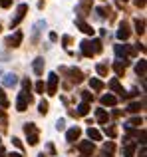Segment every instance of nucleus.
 Instances as JSON below:
<instances>
[{
	"label": "nucleus",
	"instance_id": "f257e3e1",
	"mask_svg": "<svg viewBox=\"0 0 147 157\" xmlns=\"http://www.w3.org/2000/svg\"><path fill=\"white\" fill-rule=\"evenodd\" d=\"M32 100H34V98H32V94H18V100H16V109L18 111H26L28 109V105L32 104Z\"/></svg>",
	"mask_w": 147,
	"mask_h": 157
},
{
	"label": "nucleus",
	"instance_id": "f03ea898",
	"mask_svg": "<svg viewBox=\"0 0 147 157\" xmlns=\"http://www.w3.org/2000/svg\"><path fill=\"white\" fill-rule=\"evenodd\" d=\"M60 72L68 74L70 80H72V84H80V82L84 80V74H81V70H77V68H60Z\"/></svg>",
	"mask_w": 147,
	"mask_h": 157
},
{
	"label": "nucleus",
	"instance_id": "7ed1b4c3",
	"mask_svg": "<svg viewBox=\"0 0 147 157\" xmlns=\"http://www.w3.org/2000/svg\"><path fill=\"white\" fill-rule=\"evenodd\" d=\"M76 12H77V18L84 20L92 12V0H80V4L76 6Z\"/></svg>",
	"mask_w": 147,
	"mask_h": 157
},
{
	"label": "nucleus",
	"instance_id": "20e7f679",
	"mask_svg": "<svg viewBox=\"0 0 147 157\" xmlns=\"http://www.w3.org/2000/svg\"><path fill=\"white\" fill-rule=\"evenodd\" d=\"M58 82H60V78H58L56 72H52L50 76H48V86H46L48 96H56V92H58Z\"/></svg>",
	"mask_w": 147,
	"mask_h": 157
},
{
	"label": "nucleus",
	"instance_id": "39448f33",
	"mask_svg": "<svg viewBox=\"0 0 147 157\" xmlns=\"http://www.w3.org/2000/svg\"><path fill=\"white\" fill-rule=\"evenodd\" d=\"M26 12H28V4H20V6H18V10H16V16L10 20V28H16V26H18V24L24 20Z\"/></svg>",
	"mask_w": 147,
	"mask_h": 157
},
{
	"label": "nucleus",
	"instance_id": "423d86ee",
	"mask_svg": "<svg viewBox=\"0 0 147 157\" xmlns=\"http://www.w3.org/2000/svg\"><path fill=\"white\" fill-rule=\"evenodd\" d=\"M77 149H80V153L84 157H92V153L96 151V145H93L92 139H89V141H80L77 143Z\"/></svg>",
	"mask_w": 147,
	"mask_h": 157
},
{
	"label": "nucleus",
	"instance_id": "0eeeda50",
	"mask_svg": "<svg viewBox=\"0 0 147 157\" xmlns=\"http://www.w3.org/2000/svg\"><path fill=\"white\" fill-rule=\"evenodd\" d=\"M22 38H24L22 32H14V36H8L6 38V46L8 48H18L22 44Z\"/></svg>",
	"mask_w": 147,
	"mask_h": 157
},
{
	"label": "nucleus",
	"instance_id": "6e6552de",
	"mask_svg": "<svg viewBox=\"0 0 147 157\" xmlns=\"http://www.w3.org/2000/svg\"><path fill=\"white\" fill-rule=\"evenodd\" d=\"M129 34H131V30H129V24L127 22H119V30H117V38L119 40H127L129 38Z\"/></svg>",
	"mask_w": 147,
	"mask_h": 157
},
{
	"label": "nucleus",
	"instance_id": "1a4fd4ad",
	"mask_svg": "<svg viewBox=\"0 0 147 157\" xmlns=\"http://www.w3.org/2000/svg\"><path fill=\"white\" fill-rule=\"evenodd\" d=\"M76 26L80 28V30L84 32V34H88V36H93V34H96V30H93V28L89 26V24L85 22V20H80V18H77V20H76Z\"/></svg>",
	"mask_w": 147,
	"mask_h": 157
},
{
	"label": "nucleus",
	"instance_id": "9d476101",
	"mask_svg": "<svg viewBox=\"0 0 147 157\" xmlns=\"http://www.w3.org/2000/svg\"><path fill=\"white\" fill-rule=\"evenodd\" d=\"M125 141V147H123V155L125 157H133L135 155V149H137V143L129 141V139H123Z\"/></svg>",
	"mask_w": 147,
	"mask_h": 157
},
{
	"label": "nucleus",
	"instance_id": "9b49d317",
	"mask_svg": "<svg viewBox=\"0 0 147 157\" xmlns=\"http://www.w3.org/2000/svg\"><path fill=\"white\" fill-rule=\"evenodd\" d=\"M80 135H81V129L80 127H72V129H68V133H66V139L70 143H74V141H77V139H80Z\"/></svg>",
	"mask_w": 147,
	"mask_h": 157
},
{
	"label": "nucleus",
	"instance_id": "f8f14e48",
	"mask_svg": "<svg viewBox=\"0 0 147 157\" xmlns=\"http://www.w3.org/2000/svg\"><path fill=\"white\" fill-rule=\"evenodd\" d=\"M109 90H113V92H115V94H119V96L121 98H123L125 96V92H123V88H121V84H119V80H117V78H113V80H109Z\"/></svg>",
	"mask_w": 147,
	"mask_h": 157
},
{
	"label": "nucleus",
	"instance_id": "ddd939ff",
	"mask_svg": "<svg viewBox=\"0 0 147 157\" xmlns=\"http://www.w3.org/2000/svg\"><path fill=\"white\" fill-rule=\"evenodd\" d=\"M80 48H81V54H84V56H88V58L93 56V48H92V42H89V40H84V42L80 44Z\"/></svg>",
	"mask_w": 147,
	"mask_h": 157
},
{
	"label": "nucleus",
	"instance_id": "4468645a",
	"mask_svg": "<svg viewBox=\"0 0 147 157\" xmlns=\"http://www.w3.org/2000/svg\"><path fill=\"white\" fill-rule=\"evenodd\" d=\"M32 68H34L36 76H42V74H44V58H36L34 64H32Z\"/></svg>",
	"mask_w": 147,
	"mask_h": 157
},
{
	"label": "nucleus",
	"instance_id": "2eb2a0df",
	"mask_svg": "<svg viewBox=\"0 0 147 157\" xmlns=\"http://www.w3.org/2000/svg\"><path fill=\"white\" fill-rule=\"evenodd\" d=\"M96 119H97V123H107L109 121V113L105 109H96Z\"/></svg>",
	"mask_w": 147,
	"mask_h": 157
},
{
	"label": "nucleus",
	"instance_id": "dca6fc26",
	"mask_svg": "<svg viewBox=\"0 0 147 157\" xmlns=\"http://www.w3.org/2000/svg\"><path fill=\"white\" fill-rule=\"evenodd\" d=\"M101 104L104 105H115L117 104V98L115 96H111V94H104V96H101Z\"/></svg>",
	"mask_w": 147,
	"mask_h": 157
},
{
	"label": "nucleus",
	"instance_id": "f3484780",
	"mask_svg": "<svg viewBox=\"0 0 147 157\" xmlns=\"http://www.w3.org/2000/svg\"><path fill=\"white\" fill-rule=\"evenodd\" d=\"M89 88L96 90V92H101V90L105 88V84L101 80H97V78H92V80H89Z\"/></svg>",
	"mask_w": 147,
	"mask_h": 157
},
{
	"label": "nucleus",
	"instance_id": "a211bd4d",
	"mask_svg": "<svg viewBox=\"0 0 147 157\" xmlns=\"http://www.w3.org/2000/svg\"><path fill=\"white\" fill-rule=\"evenodd\" d=\"M18 84V78L14 76V74H6L4 76V86H8V88H12V86Z\"/></svg>",
	"mask_w": 147,
	"mask_h": 157
},
{
	"label": "nucleus",
	"instance_id": "6ab92c4d",
	"mask_svg": "<svg viewBox=\"0 0 147 157\" xmlns=\"http://www.w3.org/2000/svg\"><path fill=\"white\" fill-rule=\"evenodd\" d=\"M113 70H115V74H117V76H123V74H125V64H123V62H121V60H117L115 62V64H113Z\"/></svg>",
	"mask_w": 147,
	"mask_h": 157
},
{
	"label": "nucleus",
	"instance_id": "aec40b11",
	"mask_svg": "<svg viewBox=\"0 0 147 157\" xmlns=\"http://www.w3.org/2000/svg\"><path fill=\"white\" fill-rule=\"evenodd\" d=\"M133 24H135V32L139 36H143L145 34V22H143V20H139V18H135V22H133Z\"/></svg>",
	"mask_w": 147,
	"mask_h": 157
},
{
	"label": "nucleus",
	"instance_id": "412c9836",
	"mask_svg": "<svg viewBox=\"0 0 147 157\" xmlns=\"http://www.w3.org/2000/svg\"><path fill=\"white\" fill-rule=\"evenodd\" d=\"M135 72H137L139 78H145V60H139L135 64Z\"/></svg>",
	"mask_w": 147,
	"mask_h": 157
},
{
	"label": "nucleus",
	"instance_id": "4be33fe9",
	"mask_svg": "<svg viewBox=\"0 0 147 157\" xmlns=\"http://www.w3.org/2000/svg\"><path fill=\"white\" fill-rule=\"evenodd\" d=\"M115 56L119 58V60H121V58H123V60H127V48L121 46V44H119V46H115Z\"/></svg>",
	"mask_w": 147,
	"mask_h": 157
},
{
	"label": "nucleus",
	"instance_id": "5701e85b",
	"mask_svg": "<svg viewBox=\"0 0 147 157\" xmlns=\"http://www.w3.org/2000/svg\"><path fill=\"white\" fill-rule=\"evenodd\" d=\"M137 125H143V117H131L125 123V127H129V129H131V127H137Z\"/></svg>",
	"mask_w": 147,
	"mask_h": 157
},
{
	"label": "nucleus",
	"instance_id": "b1692460",
	"mask_svg": "<svg viewBox=\"0 0 147 157\" xmlns=\"http://www.w3.org/2000/svg\"><path fill=\"white\" fill-rule=\"evenodd\" d=\"M88 137L93 139V141H100V139H101V133L97 129H93V127H89V129H88Z\"/></svg>",
	"mask_w": 147,
	"mask_h": 157
},
{
	"label": "nucleus",
	"instance_id": "393cba45",
	"mask_svg": "<svg viewBox=\"0 0 147 157\" xmlns=\"http://www.w3.org/2000/svg\"><path fill=\"white\" fill-rule=\"evenodd\" d=\"M88 111H89V104L81 101V104L77 105V115H88Z\"/></svg>",
	"mask_w": 147,
	"mask_h": 157
},
{
	"label": "nucleus",
	"instance_id": "a878e982",
	"mask_svg": "<svg viewBox=\"0 0 147 157\" xmlns=\"http://www.w3.org/2000/svg\"><path fill=\"white\" fill-rule=\"evenodd\" d=\"M141 107H143V104H139V101H131V104L127 105V111H131V113H137Z\"/></svg>",
	"mask_w": 147,
	"mask_h": 157
},
{
	"label": "nucleus",
	"instance_id": "bb28decb",
	"mask_svg": "<svg viewBox=\"0 0 147 157\" xmlns=\"http://www.w3.org/2000/svg\"><path fill=\"white\" fill-rule=\"evenodd\" d=\"M104 133L107 135V137H115V135H117V127H113V125L107 127V125H105L104 127Z\"/></svg>",
	"mask_w": 147,
	"mask_h": 157
},
{
	"label": "nucleus",
	"instance_id": "cd10ccee",
	"mask_svg": "<svg viewBox=\"0 0 147 157\" xmlns=\"http://www.w3.org/2000/svg\"><path fill=\"white\" fill-rule=\"evenodd\" d=\"M92 42V48H93V54H100L104 50V46H101V40H89Z\"/></svg>",
	"mask_w": 147,
	"mask_h": 157
},
{
	"label": "nucleus",
	"instance_id": "c85d7f7f",
	"mask_svg": "<svg viewBox=\"0 0 147 157\" xmlns=\"http://www.w3.org/2000/svg\"><path fill=\"white\" fill-rule=\"evenodd\" d=\"M24 131H26V135H30V133H38V127H36L34 123H24Z\"/></svg>",
	"mask_w": 147,
	"mask_h": 157
},
{
	"label": "nucleus",
	"instance_id": "c756f323",
	"mask_svg": "<svg viewBox=\"0 0 147 157\" xmlns=\"http://www.w3.org/2000/svg\"><path fill=\"white\" fill-rule=\"evenodd\" d=\"M113 149H115V145H113L111 141H105V143H104V153H105V155H111Z\"/></svg>",
	"mask_w": 147,
	"mask_h": 157
},
{
	"label": "nucleus",
	"instance_id": "7c9ffc66",
	"mask_svg": "<svg viewBox=\"0 0 147 157\" xmlns=\"http://www.w3.org/2000/svg\"><path fill=\"white\" fill-rule=\"evenodd\" d=\"M48 107H50V104H48L46 100H42V101L38 104V109H40V113H42V115H46V113H48Z\"/></svg>",
	"mask_w": 147,
	"mask_h": 157
},
{
	"label": "nucleus",
	"instance_id": "2f4dec72",
	"mask_svg": "<svg viewBox=\"0 0 147 157\" xmlns=\"http://www.w3.org/2000/svg\"><path fill=\"white\" fill-rule=\"evenodd\" d=\"M96 72L100 74V76L105 78V76H107V66H105V64H97V66H96Z\"/></svg>",
	"mask_w": 147,
	"mask_h": 157
},
{
	"label": "nucleus",
	"instance_id": "473e14b6",
	"mask_svg": "<svg viewBox=\"0 0 147 157\" xmlns=\"http://www.w3.org/2000/svg\"><path fill=\"white\" fill-rule=\"evenodd\" d=\"M10 105V101H8V98H6V94L0 90V107H8Z\"/></svg>",
	"mask_w": 147,
	"mask_h": 157
},
{
	"label": "nucleus",
	"instance_id": "72a5a7b5",
	"mask_svg": "<svg viewBox=\"0 0 147 157\" xmlns=\"http://www.w3.org/2000/svg\"><path fill=\"white\" fill-rule=\"evenodd\" d=\"M22 88H24V94H30L32 84H30V80H28V78H24V80H22Z\"/></svg>",
	"mask_w": 147,
	"mask_h": 157
},
{
	"label": "nucleus",
	"instance_id": "f704fd0d",
	"mask_svg": "<svg viewBox=\"0 0 147 157\" xmlns=\"http://www.w3.org/2000/svg\"><path fill=\"white\" fill-rule=\"evenodd\" d=\"M38 141H40L38 133H30V135H28V143H30V145H36Z\"/></svg>",
	"mask_w": 147,
	"mask_h": 157
},
{
	"label": "nucleus",
	"instance_id": "c9c22d12",
	"mask_svg": "<svg viewBox=\"0 0 147 157\" xmlns=\"http://www.w3.org/2000/svg\"><path fill=\"white\" fill-rule=\"evenodd\" d=\"M81 100H84L85 104H89V101H92V94L89 92H81Z\"/></svg>",
	"mask_w": 147,
	"mask_h": 157
},
{
	"label": "nucleus",
	"instance_id": "e433bc0d",
	"mask_svg": "<svg viewBox=\"0 0 147 157\" xmlns=\"http://www.w3.org/2000/svg\"><path fill=\"white\" fill-rule=\"evenodd\" d=\"M44 90H46L44 82H38V84H36V94H44Z\"/></svg>",
	"mask_w": 147,
	"mask_h": 157
},
{
	"label": "nucleus",
	"instance_id": "4c0bfd02",
	"mask_svg": "<svg viewBox=\"0 0 147 157\" xmlns=\"http://www.w3.org/2000/svg\"><path fill=\"white\" fill-rule=\"evenodd\" d=\"M137 139H139V143H141V145H143V143H145V129L137 131Z\"/></svg>",
	"mask_w": 147,
	"mask_h": 157
},
{
	"label": "nucleus",
	"instance_id": "58836bf2",
	"mask_svg": "<svg viewBox=\"0 0 147 157\" xmlns=\"http://www.w3.org/2000/svg\"><path fill=\"white\" fill-rule=\"evenodd\" d=\"M64 125H66V123H64V119H58V121H56V129H58V131H62Z\"/></svg>",
	"mask_w": 147,
	"mask_h": 157
},
{
	"label": "nucleus",
	"instance_id": "ea45409f",
	"mask_svg": "<svg viewBox=\"0 0 147 157\" xmlns=\"http://www.w3.org/2000/svg\"><path fill=\"white\" fill-rule=\"evenodd\" d=\"M0 6H2V8H10L12 6V0H0Z\"/></svg>",
	"mask_w": 147,
	"mask_h": 157
},
{
	"label": "nucleus",
	"instance_id": "a19ab883",
	"mask_svg": "<svg viewBox=\"0 0 147 157\" xmlns=\"http://www.w3.org/2000/svg\"><path fill=\"white\" fill-rule=\"evenodd\" d=\"M12 143H14V145L18 147V149H22V141H20L18 137H12Z\"/></svg>",
	"mask_w": 147,
	"mask_h": 157
},
{
	"label": "nucleus",
	"instance_id": "79ce46f5",
	"mask_svg": "<svg viewBox=\"0 0 147 157\" xmlns=\"http://www.w3.org/2000/svg\"><path fill=\"white\" fill-rule=\"evenodd\" d=\"M62 42H64V46H70V44H72V38H70V36H64Z\"/></svg>",
	"mask_w": 147,
	"mask_h": 157
},
{
	"label": "nucleus",
	"instance_id": "37998d69",
	"mask_svg": "<svg viewBox=\"0 0 147 157\" xmlns=\"http://www.w3.org/2000/svg\"><path fill=\"white\" fill-rule=\"evenodd\" d=\"M135 6L137 8H145V0H135Z\"/></svg>",
	"mask_w": 147,
	"mask_h": 157
},
{
	"label": "nucleus",
	"instance_id": "c03bdc74",
	"mask_svg": "<svg viewBox=\"0 0 147 157\" xmlns=\"http://www.w3.org/2000/svg\"><path fill=\"white\" fill-rule=\"evenodd\" d=\"M50 40H52V42H56V40H58V34H56V32H52V34H50Z\"/></svg>",
	"mask_w": 147,
	"mask_h": 157
},
{
	"label": "nucleus",
	"instance_id": "a18cd8bd",
	"mask_svg": "<svg viewBox=\"0 0 147 157\" xmlns=\"http://www.w3.org/2000/svg\"><path fill=\"white\" fill-rule=\"evenodd\" d=\"M139 157H147V153H145V147H141V149H139Z\"/></svg>",
	"mask_w": 147,
	"mask_h": 157
},
{
	"label": "nucleus",
	"instance_id": "49530a36",
	"mask_svg": "<svg viewBox=\"0 0 147 157\" xmlns=\"http://www.w3.org/2000/svg\"><path fill=\"white\" fill-rule=\"evenodd\" d=\"M0 157H6V151H4V147L0 145Z\"/></svg>",
	"mask_w": 147,
	"mask_h": 157
},
{
	"label": "nucleus",
	"instance_id": "de8ad7c7",
	"mask_svg": "<svg viewBox=\"0 0 147 157\" xmlns=\"http://www.w3.org/2000/svg\"><path fill=\"white\" fill-rule=\"evenodd\" d=\"M8 157H24V155H22V153H10Z\"/></svg>",
	"mask_w": 147,
	"mask_h": 157
},
{
	"label": "nucleus",
	"instance_id": "09e8293b",
	"mask_svg": "<svg viewBox=\"0 0 147 157\" xmlns=\"http://www.w3.org/2000/svg\"><path fill=\"white\" fill-rule=\"evenodd\" d=\"M38 157H46V155H44V153H40V155H38Z\"/></svg>",
	"mask_w": 147,
	"mask_h": 157
},
{
	"label": "nucleus",
	"instance_id": "8fccbe9b",
	"mask_svg": "<svg viewBox=\"0 0 147 157\" xmlns=\"http://www.w3.org/2000/svg\"><path fill=\"white\" fill-rule=\"evenodd\" d=\"M105 157H111V155H105Z\"/></svg>",
	"mask_w": 147,
	"mask_h": 157
},
{
	"label": "nucleus",
	"instance_id": "3c124183",
	"mask_svg": "<svg viewBox=\"0 0 147 157\" xmlns=\"http://www.w3.org/2000/svg\"><path fill=\"white\" fill-rule=\"evenodd\" d=\"M0 30H2V26H0Z\"/></svg>",
	"mask_w": 147,
	"mask_h": 157
},
{
	"label": "nucleus",
	"instance_id": "603ef678",
	"mask_svg": "<svg viewBox=\"0 0 147 157\" xmlns=\"http://www.w3.org/2000/svg\"><path fill=\"white\" fill-rule=\"evenodd\" d=\"M123 2H125V0H123Z\"/></svg>",
	"mask_w": 147,
	"mask_h": 157
}]
</instances>
